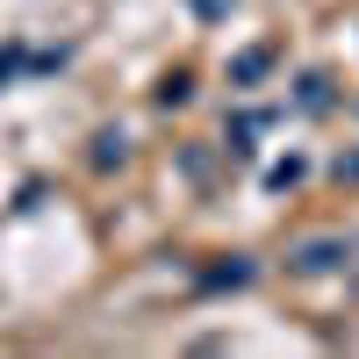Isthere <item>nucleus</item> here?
<instances>
[{"mask_svg": "<svg viewBox=\"0 0 359 359\" xmlns=\"http://www.w3.org/2000/svg\"><path fill=\"white\" fill-rule=\"evenodd\" d=\"M338 259H345V245H302V252H294L302 273H323V266H338Z\"/></svg>", "mask_w": 359, "mask_h": 359, "instance_id": "nucleus-1", "label": "nucleus"}, {"mask_svg": "<svg viewBox=\"0 0 359 359\" xmlns=\"http://www.w3.org/2000/svg\"><path fill=\"white\" fill-rule=\"evenodd\" d=\"M266 65H273V57H266V50H245V57H237V79H259Z\"/></svg>", "mask_w": 359, "mask_h": 359, "instance_id": "nucleus-2", "label": "nucleus"}]
</instances>
